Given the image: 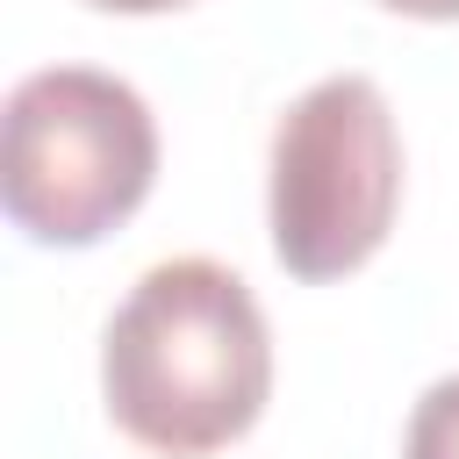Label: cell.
<instances>
[{
	"instance_id": "1",
	"label": "cell",
	"mask_w": 459,
	"mask_h": 459,
	"mask_svg": "<svg viewBox=\"0 0 459 459\" xmlns=\"http://www.w3.org/2000/svg\"><path fill=\"white\" fill-rule=\"evenodd\" d=\"M100 394L115 430L165 459L237 445L273 394L258 294L215 258H158L100 330Z\"/></svg>"
},
{
	"instance_id": "5",
	"label": "cell",
	"mask_w": 459,
	"mask_h": 459,
	"mask_svg": "<svg viewBox=\"0 0 459 459\" xmlns=\"http://www.w3.org/2000/svg\"><path fill=\"white\" fill-rule=\"evenodd\" d=\"M394 14H416V22H459V0H380Z\"/></svg>"
},
{
	"instance_id": "4",
	"label": "cell",
	"mask_w": 459,
	"mask_h": 459,
	"mask_svg": "<svg viewBox=\"0 0 459 459\" xmlns=\"http://www.w3.org/2000/svg\"><path fill=\"white\" fill-rule=\"evenodd\" d=\"M402 459H459V373H445L416 394L409 430H402Z\"/></svg>"
},
{
	"instance_id": "2",
	"label": "cell",
	"mask_w": 459,
	"mask_h": 459,
	"mask_svg": "<svg viewBox=\"0 0 459 459\" xmlns=\"http://www.w3.org/2000/svg\"><path fill=\"white\" fill-rule=\"evenodd\" d=\"M158 179L151 100L100 65H43L7 93L0 201L36 244H100Z\"/></svg>"
},
{
	"instance_id": "3",
	"label": "cell",
	"mask_w": 459,
	"mask_h": 459,
	"mask_svg": "<svg viewBox=\"0 0 459 459\" xmlns=\"http://www.w3.org/2000/svg\"><path fill=\"white\" fill-rule=\"evenodd\" d=\"M402 208V129L366 72H330L287 100L265 151V230L294 280L359 273Z\"/></svg>"
},
{
	"instance_id": "6",
	"label": "cell",
	"mask_w": 459,
	"mask_h": 459,
	"mask_svg": "<svg viewBox=\"0 0 459 459\" xmlns=\"http://www.w3.org/2000/svg\"><path fill=\"white\" fill-rule=\"evenodd\" d=\"M86 7H108V14H165V7H186V0H86Z\"/></svg>"
}]
</instances>
